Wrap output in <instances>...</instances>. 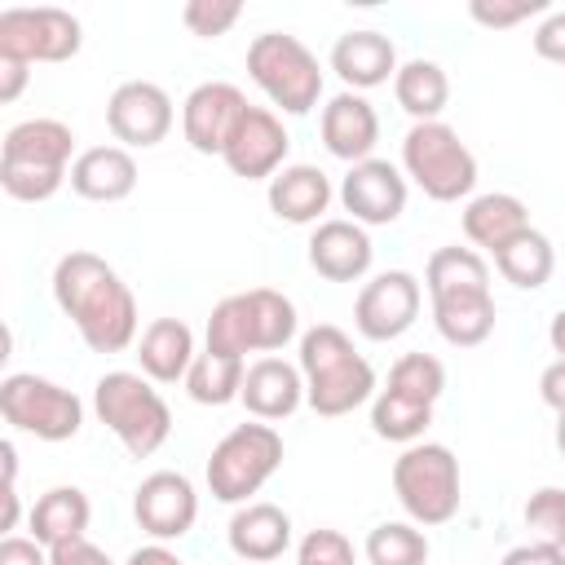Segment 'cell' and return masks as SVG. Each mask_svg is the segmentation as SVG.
Returning a JSON list of instances; mask_svg holds the SVG:
<instances>
[{"label": "cell", "mask_w": 565, "mask_h": 565, "mask_svg": "<svg viewBox=\"0 0 565 565\" xmlns=\"http://www.w3.org/2000/svg\"><path fill=\"white\" fill-rule=\"evenodd\" d=\"M0 565H49V547L22 534H4L0 539Z\"/></svg>", "instance_id": "obj_41"}, {"label": "cell", "mask_w": 565, "mask_h": 565, "mask_svg": "<svg viewBox=\"0 0 565 565\" xmlns=\"http://www.w3.org/2000/svg\"><path fill=\"white\" fill-rule=\"evenodd\" d=\"M172 97L154 79H128L106 102V128L124 150H150L172 132Z\"/></svg>", "instance_id": "obj_13"}, {"label": "cell", "mask_w": 565, "mask_h": 565, "mask_svg": "<svg viewBox=\"0 0 565 565\" xmlns=\"http://www.w3.org/2000/svg\"><path fill=\"white\" fill-rule=\"evenodd\" d=\"M269 212L287 225H318L322 212L331 207V177L313 163H287L274 181H269Z\"/></svg>", "instance_id": "obj_24"}, {"label": "cell", "mask_w": 565, "mask_h": 565, "mask_svg": "<svg viewBox=\"0 0 565 565\" xmlns=\"http://www.w3.org/2000/svg\"><path fill=\"white\" fill-rule=\"evenodd\" d=\"M499 565H565V547H552V543L530 539V543H521V547L503 552V561H499Z\"/></svg>", "instance_id": "obj_43"}, {"label": "cell", "mask_w": 565, "mask_h": 565, "mask_svg": "<svg viewBox=\"0 0 565 565\" xmlns=\"http://www.w3.org/2000/svg\"><path fill=\"white\" fill-rule=\"evenodd\" d=\"M225 539H230V552L238 561L265 565V561H278L291 547V516L278 503H243L230 516Z\"/></svg>", "instance_id": "obj_23"}, {"label": "cell", "mask_w": 565, "mask_h": 565, "mask_svg": "<svg viewBox=\"0 0 565 565\" xmlns=\"http://www.w3.org/2000/svg\"><path fill=\"white\" fill-rule=\"evenodd\" d=\"M247 106L252 102L243 97L238 84L207 79V84L190 88V97L181 102V137L199 154H225V141L238 128V119H243Z\"/></svg>", "instance_id": "obj_16"}, {"label": "cell", "mask_w": 565, "mask_h": 565, "mask_svg": "<svg viewBox=\"0 0 565 565\" xmlns=\"http://www.w3.org/2000/svg\"><path fill=\"white\" fill-rule=\"evenodd\" d=\"M419 305H424L419 278L411 269H384L371 282H362V291L353 300V327L366 340L388 344V340H397V335H406L415 327Z\"/></svg>", "instance_id": "obj_12"}, {"label": "cell", "mask_w": 565, "mask_h": 565, "mask_svg": "<svg viewBox=\"0 0 565 565\" xmlns=\"http://www.w3.org/2000/svg\"><path fill=\"white\" fill-rule=\"evenodd\" d=\"M547 344H552V353L556 358H565V305L552 313V322H547Z\"/></svg>", "instance_id": "obj_47"}, {"label": "cell", "mask_w": 565, "mask_h": 565, "mask_svg": "<svg viewBox=\"0 0 565 565\" xmlns=\"http://www.w3.org/2000/svg\"><path fill=\"white\" fill-rule=\"evenodd\" d=\"M384 388H397L415 402H428L437 406V397L446 393V366L433 358V353H402L388 371V384Z\"/></svg>", "instance_id": "obj_35"}, {"label": "cell", "mask_w": 565, "mask_h": 565, "mask_svg": "<svg viewBox=\"0 0 565 565\" xmlns=\"http://www.w3.org/2000/svg\"><path fill=\"white\" fill-rule=\"evenodd\" d=\"M556 450L565 455V415H556Z\"/></svg>", "instance_id": "obj_48"}, {"label": "cell", "mask_w": 565, "mask_h": 565, "mask_svg": "<svg viewBox=\"0 0 565 565\" xmlns=\"http://www.w3.org/2000/svg\"><path fill=\"white\" fill-rule=\"evenodd\" d=\"M234 565H247V561H234Z\"/></svg>", "instance_id": "obj_49"}, {"label": "cell", "mask_w": 565, "mask_h": 565, "mask_svg": "<svg viewBox=\"0 0 565 565\" xmlns=\"http://www.w3.org/2000/svg\"><path fill=\"white\" fill-rule=\"evenodd\" d=\"M543 9H547L543 0H472L468 4L472 22H481L490 31H508V26H516V22H525V18L543 13Z\"/></svg>", "instance_id": "obj_39"}, {"label": "cell", "mask_w": 565, "mask_h": 565, "mask_svg": "<svg viewBox=\"0 0 565 565\" xmlns=\"http://www.w3.org/2000/svg\"><path fill=\"white\" fill-rule=\"evenodd\" d=\"M534 53L543 57V62H561L565 66V9H556V13H547L539 26H534Z\"/></svg>", "instance_id": "obj_40"}, {"label": "cell", "mask_w": 565, "mask_h": 565, "mask_svg": "<svg viewBox=\"0 0 565 565\" xmlns=\"http://www.w3.org/2000/svg\"><path fill=\"white\" fill-rule=\"evenodd\" d=\"M53 300L93 353H124L137 340V296L97 252H66L53 265Z\"/></svg>", "instance_id": "obj_1"}, {"label": "cell", "mask_w": 565, "mask_h": 565, "mask_svg": "<svg viewBox=\"0 0 565 565\" xmlns=\"http://www.w3.org/2000/svg\"><path fill=\"white\" fill-rule=\"evenodd\" d=\"M300 375H305V402L322 419H340L371 402L375 388V366L358 353L353 335L340 331L335 322H318L300 335Z\"/></svg>", "instance_id": "obj_2"}, {"label": "cell", "mask_w": 565, "mask_h": 565, "mask_svg": "<svg viewBox=\"0 0 565 565\" xmlns=\"http://www.w3.org/2000/svg\"><path fill=\"white\" fill-rule=\"evenodd\" d=\"M238 402L247 406L252 419L278 424V419H287V415H296V411L305 406V375H300V366L282 362L278 353L256 358V362L247 366V375H243Z\"/></svg>", "instance_id": "obj_20"}, {"label": "cell", "mask_w": 565, "mask_h": 565, "mask_svg": "<svg viewBox=\"0 0 565 565\" xmlns=\"http://www.w3.org/2000/svg\"><path fill=\"white\" fill-rule=\"evenodd\" d=\"M340 203L358 225H393L406 212V172L388 159H362L340 181Z\"/></svg>", "instance_id": "obj_17"}, {"label": "cell", "mask_w": 565, "mask_h": 565, "mask_svg": "<svg viewBox=\"0 0 565 565\" xmlns=\"http://www.w3.org/2000/svg\"><path fill=\"white\" fill-rule=\"evenodd\" d=\"M132 516L154 543L185 539L199 521V490L185 472L159 468V472L141 477V486L132 490Z\"/></svg>", "instance_id": "obj_14"}, {"label": "cell", "mask_w": 565, "mask_h": 565, "mask_svg": "<svg viewBox=\"0 0 565 565\" xmlns=\"http://www.w3.org/2000/svg\"><path fill=\"white\" fill-rule=\"evenodd\" d=\"M375 260V247H371V234L366 225L349 221V216H331V221H318L313 234H309V265L318 278L327 282H358L366 278Z\"/></svg>", "instance_id": "obj_18"}, {"label": "cell", "mask_w": 565, "mask_h": 565, "mask_svg": "<svg viewBox=\"0 0 565 565\" xmlns=\"http://www.w3.org/2000/svg\"><path fill=\"white\" fill-rule=\"evenodd\" d=\"M247 75L282 115H309L322 97L318 57L309 53L305 40L287 31H260L247 44Z\"/></svg>", "instance_id": "obj_6"}, {"label": "cell", "mask_w": 565, "mask_h": 565, "mask_svg": "<svg viewBox=\"0 0 565 565\" xmlns=\"http://www.w3.org/2000/svg\"><path fill=\"white\" fill-rule=\"evenodd\" d=\"M318 132H322V146L344 159L349 168L371 159L375 141H380V115L375 106L362 97V93H335L327 106H322V119H318Z\"/></svg>", "instance_id": "obj_19"}, {"label": "cell", "mask_w": 565, "mask_h": 565, "mask_svg": "<svg viewBox=\"0 0 565 565\" xmlns=\"http://www.w3.org/2000/svg\"><path fill=\"white\" fill-rule=\"evenodd\" d=\"M124 565H185L168 543H146V547H137Z\"/></svg>", "instance_id": "obj_46"}, {"label": "cell", "mask_w": 565, "mask_h": 565, "mask_svg": "<svg viewBox=\"0 0 565 565\" xmlns=\"http://www.w3.org/2000/svg\"><path fill=\"white\" fill-rule=\"evenodd\" d=\"M282 468V433L265 419L234 424L207 455V490L221 503H247Z\"/></svg>", "instance_id": "obj_8"}, {"label": "cell", "mask_w": 565, "mask_h": 565, "mask_svg": "<svg viewBox=\"0 0 565 565\" xmlns=\"http://www.w3.org/2000/svg\"><path fill=\"white\" fill-rule=\"evenodd\" d=\"M530 230V207L516 199V194H508V190H490V194H477V199H468V207H463V238L472 243V247H481V252H499V247H508L516 234H525Z\"/></svg>", "instance_id": "obj_26"}, {"label": "cell", "mask_w": 565, "mask_h": 565, "mask_svg": "<svg viewBox=\"0 0 565 565\" xmlns=\"http://www.w3.org/2000/svg\"><path fill=\"white\" fill-rule=\"evenodd\" d=\"M84 44V26L71 9H4L0 13V57H18L26 66L35 62H71Z\"/></svg>", "instance_id": "obj_11"}, {"label": "cell", "mask_w": 565, "mask_h": 565, "mask_svg": "<svg viewBox=\"0 0 565 565\" xmlns=\"http://www.w3.org/2000/svg\"><path fill=\"white\" fill-rule=\"evenodd\" d=\"M539 397H543L556 415H565V358H556V362L539 375Z\"/></svg>", "instance_id": "obj_44"}, {"label": "cell", "mask_w": 565, "mask_h": 565, "mask_svg": "<svg viewBox=\"0 0 565 565\" xmlns=\"http://www.w3.org/2000/svg\"><path fill=\"white\" fill-rule=\"evenodd\" d=\"M393 97L415 124H428V119H441L450 102V79L433 57H411L393 75Z\"/></svg>", "instance_id": "obj_29"}, {"label": "cell", "mask_w": 565, "mask_h": 565, "mask_svg": "<svg viewBox=\"0 0 565 565\" xmlns=\"http://www.w3.org/2000/svg\"><path fill=\"white\" fill-rule=\"evenodd\" d=\"M525 530L539 539V543H552V547H565V490L561 486H539L525 508Z\"/></svg>", "instance_id": "obj_36"}, {"label": "cell", "mask_w": 565, "mask_h": 565, "mask_svg": "<svg viewBox=\"0 0 565 565\" xmlns=\"http://www.w3.org/2000/svg\"><path fill=\"white\" fill-rule=\"evenodd\" d=\"M397 49L384 31H344L331 44V71L344 79L349 93H366L380 88L397 75Z\"/></svg>", "instance_id": "obj_21"}, {"label": "cell", "mask_w": 565, "mask_h": 565, "mask_svg": "<svg viewBox=\"0 0 565 565\" xmlns=\"http://www.w3.org/2000/svg\"><path fill=\"white\" fill-rule=\"evenodd\" d=\"M49 565H115L97 543H88V539H71V543H62V547H53L49 552Z\"/></svg>", "instance_id": "obj_42"}, {"label": "cell", "mask_w": 565, "mask_h": 565, "mask_svg": "<svg viewBox=\"0 0 565 565\" xmlns=\"http://www.w3.org/2000/svg\"><path fill=\"white\" fill-rule=\"evenodd\" d=\"M238 18H243V4H238V0H190V4L181 9L185 31L199 35V40H216V35H225Z\"/></svg>", "instance_id": "obj_37"}, {"label": "cell", "mask_w": 565, "mask_h": 565, "mask_svg": "<svg viewBox=\"0 0 565 565\" xmlns=\"http://www.w3.org/2000/svg\"><path fill=\"white\" fill-rule=\"evenodd\" d=\"M31 79V66L18 57H0V102H13Z\"/></svg>", "instance_id": "obj_45"}, {"label": "cell", "mask_w": 565, "mask_h": 565, "mask_svg": "<svg viewBox=\"0 0 565 565\" xmlns=\"http://www.w3.org/2000/svg\"><path fill=\"white\" fill-rule=\"evenodd\" d=\"M243 375H247V362L243 358H230V353H216V349H203L185 375V393L199 402V406H225L243 393Z\"/></svg>", "instance_id": "obj_33"}, {"label": "cell", "mask_w": 565, "mask_h": 565, "mask_svg": "<svg viewBox=\"0 0 565 565\" xmlns=\"http://www.w3.org/2000/svg\"><path fill=\"white\" fill-rule=\"evenodd\" d=\"M194 331L181 322V318H154L141 340H137V362H141V375L154 380V384H185L190 366H194Z\"/></svg>", "instance_id": "obj_25"}, {"label": "cell", "mask_w": 565, "mask_h": 565, "mask_svg": "<svg viewBox=\"0 0 565 565\" xmlns=\"http://www.w3.org/2000/svg\"><path fill=\"white\" fill-rule=\"evenodd\" d=\"M88 516H93V503H88V494L79 486H53L31 503L26 525H31V539L53 552V547H62L71 539H84Z\"/></svg>", "instance_id": "obj_27"}, {"label": "cell", "mask_w": 565, "mask_h": 565, "mask_svg": "<svg viewBox=\"0 0 565 565\" xmlns=\"http://www.w3.org/2000/svg\"><path fill=\"white\" fill-rule=\"evenodd\" d=\"M93 411L132 459H150L172 433V411L141 371H106L93 384Z\"/></svg>", "instance_id": "obj_5"}, {"label": "cell", "mask_w": 565, "mask_h": 565, "mask_svg": "<svg viewBox=\"0 0 565 565\" xmlns=\"http://www.w3.org/2000/svg\"><path fill=\"white\" fill-rule=\"evenodd\" d=\"M393 494L415 525H446L459 512V459L441 441H415L393 459Z\"/></svg>", "instance_id": "obj_9"}, {"label": "cell", "mask_w": 565, "mask_h": 565, "mask_svg": "<svg viewBox=\"0 0 565 565\" xmlns=\"http://www.w3.org/2000/svg\"><path fill=\"white\" fill-rule=\"evenodd\" d=\"M424 287H428V300L437 296H459V291H490V265L477 247H437L424 265Z\"/></svg>", "instance_id": "obj_30"}, {"label": "cell", "mask_w": 565, "mask_h": 565, "mask_svg": "<svg viewBox=\"0 0 565 565\" xmlns=\"http://www.w3.org/2000/svg\"><path fill=\"white\" fill-rule=\"evenodd\" d=\"M433 322L446 344L455 349H477L494 331V296L490 291H459V296H437L433 300Z\"/></svg>", "instance_id": "obj_28"}, {"label": "cell", "mask_w": 565, "mask_h": 565, "mask_svg": "<svg viewBox=\"0 0 565 565\" xmlns=\"http://www.w3.org/2000/svg\"><path fill=\"white\" fill-rule=\"evenodd\" d=\"M366 561L371 565H424L428 534L415 521H380L366 534Z\"/></svg>", "instance_id": "obj_34"}, {"label": "cell", "mask_w": 565, "mask_h": 565, "mask_svg": "<svg viewBox=\"0 0 565 565\" xmlns=\"http://www.w3.org/2000/svg\"><path fill=\"white\" fill-rule=\"evenodd\" d=\"M0 415L9 428L31 433L35 441H71L84 428V402L35 371H13L0 380Z\"/></svg>", "instance_id": "obj_10"}, {"label": "cell", "mask_w": 565, "mask_h": 565, "mask_svg": "<svg viewBox=\"0 0 565 565\" xmlns=\"http://www.w3.org/2000/svg\"><path fill=\"white\" fill-rule=\"evenodd\" d=\"M428 424H433V406L428 402H415V397H406L397 388H380L371 397V428L384 441L415 446V441H424V428Z\"/></svg>", "instance_id": "obj_32"}, {"label": "cell", "mask_w": 565, "mask_h": 565, "mask_svg": "<svg viewBox=\"0 0 565 565\" xmlns=\"http://www.w3.org/2000/svg\"><path fill=\"white\" fill-rule=\"evenodd\" d=\"M296 305L274 291V287H252V291H234L225 300L212 305L207 318V349L243 358L247 353H278L282 344L296 340Z\"/></svg>", "instance_id": "obj_4"}, {"label": "cell", "mask_w": 565, "mask_h": 565, "mask_svg": "<svg viewBox=\"0 0 565 565\" xmlns=\"http://www.w3.org/2000/svg\"><path fill=\"white\" fill-rule=\"evenodd\" d=\"M296 565H353V543L340 530H309L296 547Z\"/></svg>", "instance_id": "obj_38"}, {"label": "cell", "mask_w": 565, "mask_h": 565, "mask_svg": "<svg viewBox=\"0 0 565 565\" xmlns=\"http://www.w3.org/2000/svg\"><path fill=\"white\" fill-rule=\"evenodd\" d=\"M75 132L62 119H22L4 132L0 146V190L18 203H44L71 181Z\"/></svg>", "instance_id": "obj_3"}, {"label": "cell", "mask_w": 565, "mask_h": 565, "mask_svg": "<svg viewBox=\"0 0 565 565\" xmlns=\"http://www.w3.org/2000/svg\"><path fill=\"white\" fill-rule=\"evenodd\" d=\"M71 190L88 203H119L137 190V159L124 146H88L71 163Z\"/></svg>", "instance_id": "obj_22"}, {"label": "cell", "mask_w": 565, "mask_h": 565, "mask_svg": "<svg viewBox=\"0 0 565 565\" xmlns=\"http://www.w3.org/2000/svg\"><path fill=\"white\" fill-rule=\"evenodd\" d=\"M494 269L503 274V282H512V287H521V291H539V287L552 278V269H556L552 238L530 225L525 234H516L508 247L494 252Z\"/></svg>", "instance_id": "obj_31"}, {"label": "cell", "mask_w": 565, "mask_h": 565, "mask_svg": "<svg viewBox=\"0 0 565 565\" xmlns=\"http://www.w3.org/2000/svg\"><path fill=\"white\" fill-rule=\"evenodd\" d=\"M287 150H291V137H287L282 119L269 106H247L238 128L230 132L221 159L243 181H274L287 168Z\"/></svg>", "instance_id": "obj_15"}, {"label": "cell", "mask_w": 565, "mask_h": 565, "mask_svg": "<svg viewBox=\"0 0 565 565\" xmlns=\"http://www.w3.org/2000/svg\"><path fill=\"white\" fill-rule=\"evenodd\" d=\"M402 172L433 203H459L477 185V154L450 124L428 119L411 124V132L402 137Z\"/></svg>", "instance_id": "obj_7"}]
</instances>
